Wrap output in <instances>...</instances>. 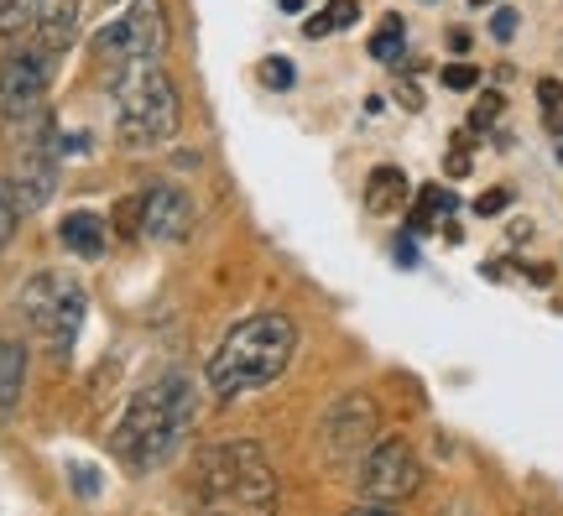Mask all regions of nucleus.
Masks as SVG:
<instances>
[{"mask_svg":"<svg viewBox=\"0 0 563 516\" xmlns=\"http://www.w3.org/2000/svg\"><path fill=\"white\" fill-rule=\"evenodd\" d=\"M199 422V381L188 371H167V376L146 381L131 407L115 422V454L136 470V475H152L162 464H173L188 433Z\"/></svg>","mask_w":563,"mask_h":516,"instance_id":"obj_1","label":"nucleus"},{"mask_svg":"<svg viewBox=\"0 0 563 516\" xmlns=\"http://www.w3.org/2000/svg\"><path fill=\"white\" fill-rule=\"evenodd\" d=\"M292 355H298V323L287 314H251L209 355V392L220 402L256 397L292 365Z\"/></svg>","mask_w":563,"mask_h":516,"instance_id":"obj_2","label":"nucleus"},{"mask_svg":"<svg viewBox=\"0 0 563 516\" xmlns=\"http://www.w3.org/2000/svg\"><path fill=\"white\" fill-rule=\"evenodd\" d=\"M183 95L162 74V63H131L115 74V136L131 152H157L178 136Z\"/></svg>","mask_w":563,"mask_h":516,"instance_id":"obj_3","label":"nucleus"},{"mask_svg":"<svg viewBox=\"0 0 563 516\" xmlns=\"http://www.w3.org/2000/svg\"><path fill=\"white\" fill-rule=\"evenodd\" d=\"M199 496L209 506H241V512H272L277 506V475L256 443H214L199 454Z\"/></svg>","mask_w":563,"mask_h":516,"instance_id":"obj_4","label":"nucleus"},{"mask_svg":"<svg viewBox=\"0 0 563 516\" xmlns=\"http://www.w3.org/2000/svg\"><path fill=\"white\" fill-rule=\"evenodd\" d=\"M21 314H26L32 334H37L53 355H68L84 329V314H89V293H84V282L68 277V272H42V277H32L21 287Z\"/></svg>","mask_w":563,"mask_h":516,"instance_id":"obj_5","label":"nucleus"},{"mask_svg":"<svg viewBox=\"0 0 563 516\" xmlns=\"http://www.w3.org/2000/svg\"><path fill=\"white\" fill-rule=\"evenodd\" d=\"M167 53V6L162 0H131L115 21L95 32V58L104 68H131V63H162Z\"/></svg>","mask_w":563,"mask_h":516,"instance_id":"obj_6","label":"nucleus"},{"mask_svg":"<svg viewBox=\"0 0 563 516\" xmlns=\"http://www.w3.org/2000/svg\"><path fill=\"white\" fill-rule=\"evenodd\" d=\"M53 68L58 53L47 42H16L5 58H0V120L11 125H32L42 116V100L53 89Z\"/></svg>","mask_w":563,"mask_h":516,"instance_id":"obj_7","label":"nucleus"},{"mask_svg":"<svg viewBox=\"0 0 563 516\" xmlns=\"http://www.w3.org/2000/svg\"><path fill=\"white\" fill-rule=\"evenodd\" d=\"M418 485H422V464L402 438H376L361 454V464H355V491L371 506H397V501L418 496Z\"/></svg>","mask_w":563,"mask_h":516,"instance_id":"obj_8","label":"nucleus"},{"mask_svg":"<svg viewBox=\"0 0 563 516\" xmlns=\"http://www.w3.org/2000/svg\"><path fill=\"white\" fill-rule=\"evenodd\" d=\"M382 438V413L365 392H344L329 402V413L319 422V443L334 464H361V454Z\"/></svg>","mask_w":563,"mask_h":516,"instance_id":"obj_9","label":"nucleus"},{"mask_svg":"<svg viewBox=\"0 0 563 516\" xmlns=\"http://www.w3.org/2000/svg\"><path fill=\"white\" fill-rule=\"evenodd\" d=\"M11 194H16L21 215H37L42 204L53 199L58 188V146H53V125H37V136L21 141L16 152V173H11Z\"/></svg>","mask_w":563,"mask_h":516,"instance_id":"obj_10","label":"nucleus"},{"mask_svg":"<svg viewBox=\"0 0 563 516\" xmlns=\"http://www.w3.org/2000/svg\"><path fill=\"white\" fill-rule=\"evenodd\" d=\"M194 230V199L178 183H152L136 199V235L157 240V245H178Z\"/></svg>","mask_w":563,"mask_h":516,"instance_id":"obj_11","label":"nucleus"},{"mask_svg":"<svg viewBox=\"0 0 563 516\" xmlns=\"http://www.w3.org/2000/svg\"><path fill=\"white\" fill-rule=\"evenodd\" d=\"M79 17L84 0H37V21H32V37L47 42L53 53H68L79 37Z\"/></svg>","mask_w":563,"mask_h":516,"instance_id":"obj_12","label":"nucleus"},{"mask_svg":"<svg viewBox=\"0 0 563 516\" xmlns=\"http://www.w3.org/2000/svg\"><path fill=\"white\" fill-rule=\"evenodd\" d=\"M454 209H460L454 188H443V183H422V194L412 199V215H407V230H412V235H428L439 219L449 224V219H454Z\"/></svg>","mask_w":563,"mask_h":516,"instance_id":"obj_13","label":"nucleus"},{"mask_svg":"<svg viewBox=\"0 0 563 516\" xmlns=\"http://www.w3.org/2000/svg\"><path fill=\"white\" fill-rule=\"evenodd\" d=\"M407 204V173L402 167H376L371 178H365V209L371 215H391V209H402Z\"/></svg>","mask_w":563,"mask_h":516,"instance_id":"obj_14","label":"nucleus"},{"mask_svg":"<svg viewBox=\"0 0 563 516\" xmlns=\"http://www.w3.org/2000/svg\"><path fill=\"white\" fill-rule=\"evenodd\" d=\"M58 240L74 251V256H84V261H95V256H104V219L100 215H68L58 224Z\"/></svg>","mask_w":563,"mask_h":516,"instance_id":"obj_15","label":"nucleus"},{"mask_svg":"<svg viewBox=\"0 0 563 516\" xmlns=\"http://www.w3.org/2000/svg\"><path fill=\"white\" fill-rule=\"evenodd\" d=\"M26 392V350L16 339H0V413H11Z\"/></svg>","mask_w":563,"mask_h":516,"instance_id":"obj_16","label":"nucleus"},{"mask_svg":"<svg viewBox=\"0 0 563 516\" xmlns=\"http://www.w3.org/2000/svg\"><path fill=\"white\" fill-rule=\"evenodd\" d=\"M371 58L376 63H402L407 58V21L402 17H386L371 37Z\"/></svg>","mask_w":563,"mask_h":516,"instance_id":"obj_17","label":"nucleus"},{"mask_svg":"<svg viewBox=\"0 0 563 516\" xmlns=\"http://www.w3.org/2000/svg\"><path fill=\"white\" fill-rule=\"evenodd\" d=\"M361 17V0H329L323 6V17L308 21V37H329V32H344V26H355Z\"/></svg>","mask_w":563,"mask_h":516,"instance_id":"obj_18","label":"nucleus"},{"mask_svg":"<svg viewBox=\"0 0 563 516\" xmlns=\"http://www.w3.org/2000/svg\"><path fill=\"white\" fill-rule=\"evenodd\" d=\"M37 21V0H0V37H21Z\"/></svg>","mask_w":563,"mask_h":516,"instance_id":"obj_19","label":"nucleus"},{"mask_svg":"<svg viewBox=\"0 0 563 516\" xmlns=\"http://www.w3.org/2000/svg\"><path fill=\"white\" fill-rule=\"evenodd\" d=\"M16 224H21V204H16V194H11V183L0 178V245L16 235Z\"/></svg>","mask_w":563,"mask_h":516,"instance_id":"obj_20","label":"nucleus"},{"mask_svg":"<svg viewBox=\"0 0 563 516\" xmlns=\"http://www.w3.org/2000/svg\"><path fill=\"white\" fill-rule=\"evenodd\" d=\"M475 84H481V68H475V63H449V68H443V89H454V95H470Z\"/></svg>","mask_w":563,"mask_h":516,"instance_id":"obj_21","label":"nucleus"},{"mask_svg":"<svg viewBox=\"0 0 563 516\" xmlns=\"http://www.w3.org/2000/svg\"><path fill=\"white\" fill-rule=\"evenodd\" d=\"M292 79H298V74H292V63H287V58H266L262 63V84H266V89H292Z\"/></svg>","mask_w":563,"mask_h":516,"instance_id":"obj_22","label":"nucleus"},{"mask_svg":"<svg viewBox=\"0 0 563 516\" xmlns=\"http://www.w3.org/2000/svg\"><path fill=\"white\" fill-rule=\"evenodd\" d=\"M501 95H496V89H490V95H481V105H475V116H470V131H485V125H490V120L501 116Z\"/></svg>","mask_w":563,"mask_h":516,"instance_id":"obj_23","label":"nucleus"},{"mask_svg":"<svg viewBox=\"0 0 563 516\" xmlns=\"http://www.w3.org/2000/svg\"><path fill=\"white\" fill-rule=\"evenodd\" d=\"M506 204H511V194H506V188H490V194L475 199V215H501Z\"/></svg>","mask_w":563,"mask_h":516,"instance_id":"obj_24","label":"nucleus"},{"mask_svg":"<svg viewBox=\"0 0 563 516\" xmlns=\"http://www.w3.org/2000/svg\"><path fill=\"white\" fill-rule=\"evenodd\" d=\"M490 32H496L501 42H511V37H517V11H511V6H501V11H496V21H490Z\"/></svg>","mask_w":563,"mask_h":516,"instance_id":"obj_25","label":"nucleus"},{"mask_svg":"<svg viewBox=\"0 0 563 516\" xmlns=\"http://www.w3.org/2000/svg\"><path fill=\"white\" fill-rule=\"evenodd\" d=\"M538 95H543V110L553 116V110L563 105V84L559 79H543V84H538Z\"/></svg>","mask_w":563,"mask_h":516,"instance_id":"obj_26","label":"nucleus"},{"mask_svg":"<svg viewBox=\"0 0 563 516\" xmlns=\"http://www.w3.org/2000/svg\"><path fill=\"white\" fill-rule=\"evenodd\" d=\"M449 47H454V53H464V47H470V32H464V26H454V32H449Z\"/></svg>","mask_w":563,"mask_h":516,"instance_id":"obj_27","label":"nucleus"},{"mask_svg":"<svg viewBox=\"0 0 563 516\" xmlns=\"http://www.w3.org/2000/svg\"><path fill=\"white\" fill-rule=\"evenodd\" d=\"M397 261H402V266H412V261H418V251H412V240H397Z\"/></svg>","mask_w":563,"mask_h":516,"instance_id":"obj_28","label":"nucleus"},{"mask_svg":"<svg viewBox=\"0 0 563 516\" xmlns=\"http://www.w3.org/2000/svg\"><path fill=\"white\" fill-rule=\"evenodd\" d=\"M282 11H302V0H282Z\"/></svg>","mask_w":563,"mask_h":516,"instance_id":"obj_29","label":"nucleus"},{"mask_svg":"<svg viewBox=\"0 0 563 516\" xmlns=\"http://www.w3.org/2000/svg\"><path fill=\"white\" fill-rule=\"evenodd\" d=\"M470 6H490V0H470Z\"/></svg>","mask_w":563,"mask_h":516,"instance_id":"obj_30","label":"nucleus"}]
</instances>
